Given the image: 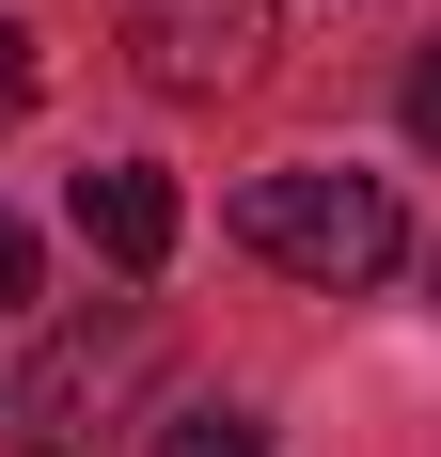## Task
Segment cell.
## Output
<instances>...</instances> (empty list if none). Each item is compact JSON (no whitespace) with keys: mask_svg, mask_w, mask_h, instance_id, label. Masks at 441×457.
<instances>
[{"mask_svg":"<svg viewBox=\"0 0 441 457\" xmlns=\"http://www.w3.org/2000/svg\"><path fill=\"white\" fill-rule=\"evenodd\" d=\"M79 237H95V253H111V269H174V174H142V158H95V174H79Z\"/></svg>","mask_w":441,"mask_h":457,"instance_id":"4","label":"cell"},{"mask_svg":"<svg viewBox=\"0 0 441 457\" xmlns=\"http://www.w3.org/2000/svg\"><path fill=\"white\" fill-rule=\"evenodd\" d=\"M410 142H426V158H441V47H426V63H410Z\"/></svg>","mask_w":441,"mask_h":457,"instance_id":"7","label":"cell"},{"mask_svg":"<svg viewBox=\"0 0 441 457\" xmlns=\"http://www.w3.org/2000/svg\"><path fill=\"white\" fill-rule=\"evenodd\" d=\"M111 32L158 95H237L268 63V0H111Z\"/></svg>","mask_w":441,"mask_h":457,"instance_id":"3","label":"cell"},{"mask_svg":"<svg viewBox=\"0 0 441 457\" xmlns=\"http://www.w3.org/2000/svg\"><path fill=\"white\" fill-rule=\"evenodd\" d=\"M16 111H32V32L0 16V127H16Z\"/></svg>","mask_w":441,"mask_h":457,"instance_id":"6","label":"cell"},{"mask_svg":"<svg viewBox=\"0 0 441 457\" xmlns=\"http://www.w3.org/2000/svg\"><path fill=\"white\" fill-rule=\"evenodd\" d=\"M142 457H268V426L237 411V395H174V411H158V442Z\"/></svg>","mask_w":441,"mask_h":457,"instance_id":"5","label":"cell"},{"mask_svg":"<svg viewBox=\"0 0 441 457\" xmlns=\"http://www.w3.org/2000/svg\"><path fill=\"white\" fill-rule=\"evenodd\" d=\"M142 378H158V316H142V300H111V316H79V331H47V363L0 395V411H16V457H111Z\"/></svg>","mask_w":441,"mask_h":457,"instance_id":"2","label":"cell"},{"mask_svg":"<svg viewBox=\"0 0 441 457\" xmlns=\"http://www.w3.org/2000/svg\"><path fill=\"white\" fill-rule=\"evenodd\" d=\"M32 269H47V253H32L16 221H0V300H32Z\"/></svg>","mask_w":441,"mask_h":457,"instance_id":"8","label":"cell"},{"mask_svg":"<svg viewBox=\"0 0 441 457\" xmlns=\"http://www.w3.org/2000/svg\"><path fill=\"white\" fill-rule=\"evenodd\" d=\"M237 253H268L284 284H331V300H362V284L410 253V205L379 174H331V158H284V174L237 189Z\"/></svg>","mask_w":441,"mask_h":457,"instance_id":"1","label":"cell"}]
</instances>
